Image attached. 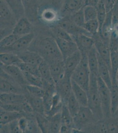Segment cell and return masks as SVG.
Returning a JSON list of instances; mask_svg holds the SVG:
<instances>
[{"label":"cell","mask_w":118,"mask_h":133,"mask_svg":"<svg viewBox=\"0 0 118 133\" xmlns=\"http://www.w3.org/2000/svg\"><path fill=\"white\" fill-rule=\"evenodd\" d=\"M28 50L36 51L49 64L64 61L55 38L51 36L35 38Z\"/></svg>","instance_id":"cell-1"},{"label":"cell","mask_w":118,"mask_h":133,"mask_svg":"<svg viewBox=\"0 0 118 133\" xmlns=\"http://www.w3.org/2000/svg\"><path fill=\"white\" fill-rule=\"evenodd\" d=\"M87 92L88 107L92 110L96 119L98 121L104 119L100 98L99 93L97 78L90 75V86Z\"/></svg>","instance_id":"cell-2"},{"label":"cell","mask_w":118,"mask_h":133,"mask_svg":"<svg viewBox=\"0 0 118 133\" xmlns=\"http://www.w3.org/2000/svg\"><path fill=\"white\" fill-rule=\"evenodd\" d=\"M1 39L12 33L17 20L5 0L0 1Z\"/></svg>","instance_id":"cell-3"},{"label":"cell","mask_w":118,"mask_h":133,"mask_svg":"<svg viewBox=\"0 0 118 133\" xmlns=\"http://www.w3.org/2000/svg\"><path fill=\"white\" fill-rule=\"evenodd\" d=\"M82 57L79 65L71 76V79L87 91L90 86V71L89 67L87 54L82 53Z\"/></svg>","instance_id":"cell-4"},{"label":"cell","mask_w":118,"mask_h":133,"mask_svg":"<svg viewBox=\"0 0 118 133\" xmlns=\"http://www.w3.org/2000/svg\"><path fill=\"white\" fill-rule=\"evenodd\" d=\"M97 121L88 107H81L78 114L73 118V132H84L90 125Z\"/></svg>","instance_id":"cell-5"},{"label":"cell","mask_w":118,"mask_h":133,"mask_svg":"<svg viewBox=\"0 0 118 133\" xmlns=\"http://www.w3.org/2000/svg\"><path fill=\"white\" fill-rule=\"evenodd\" d=\"M97 84L104 118L112 117L111 90L100 77L97 78Z\"/></svg>","instance_id":"cell-6"},{"label":"cell","mask_w":118,"mask_h":133,"mask_svg":"<svg viewBox=\"0 0 118 133\" xmlns=\"http://www.w3.org/2000/svg\"><path fill=\"white\" fill-rule=\"evenodd\" d=\"M62 17L60 11L54 7L49 6L39 7L38 20L47 24L49 27L57 25Z\"/></svg>","instance_id":"cell-7"},{"label":"cell","mask_w":118,"mask_h":133,"mask_svg":"<svg viewBox=\"0 0 118 133\" xmlns=\"http://www.w3.org/2000/svg\"><path fill=\"white\" fill-rule=\"evenodd\" d=\"M2 93L25 94L26 90L1 69V93Z\"/></svg>","instance_id":"cell-8"},{"label":"cell","mask_w":118,"mask_h":133,"mask_svg":"<svg viewBox=\"0 0 118 133\" xmlns=\"http://www.w3.org/2000/svg\"><path fill=\"white\" fill-rule=\"evenodd\" d=\"M35 32L20 36L10 47L1 49V53L12 52L18 54L28 50L30 46L35 38Z\"/></svg>","instance_id":"cell-9"},{"label":"cell","mask_w":118,"mask_h":133,"mask_svg":"<svg viewBox=\"0 0 118 133\" xmlns=\"http://www.w3.org/2000/svg\"><path fill=\"white\" fill-rule=\"evenodd\" d=\"M57 25L59 26L64 30L66 31L72 37V38L80 34H85L92 37L83 28L80 27L75 24L68 16L62 17Z\"/></svg>","instance_id":"cell-10"},{"label":"cell","mask_w":118,"mask_h":133,"mask_svg":"<svg viewBox=\"0 0 118 133\" xmlns=\"http://www.w3.org/2000/svg\"><path fill=\"white\" fill-rule=\"evenodd\" d=\"M93 38L94 39V46L97 53L106 63L111 71V52L109 44L101 39L98 33L94 35Z\"/></svg>","instance_id":"cell-11"},{"label":"cell","mask_w":118,"mask_h":133,"mask_svg":"<svg viewBox=\"0 0 118 133\" xmlns=\"http://www.w3.org/2000/svg\"><path fill=\"white\" fill-rule=\"evenodd\" d=\"M1 69L12 77L22 88H25L26 86L28 85L23 73L18 66H5L1 64Z\"/></svg>","instance_id":"cell-12"},{"label":"cell","mask_w":118,"mask_h":133,"mask_svg":"<svg viewBox=\"0 0 118 133\" xmlns=\"http://www.w3.org/2000/svg\"><path fill=\"white\" fill-rule=\"evenodd\" d=\"M25 11V15L32 23L38 20V0H22Z\"/></svg>","instance_id":"cell-13"},{"label":"cell","mask_w":118,"mask_h":133,"mask_svg":"<svg viewBox=\"0 0 118 133\" xmlns=\"http://www.w3.org/2000/svg\"><path fill=\"white\" fill-rule=\"evenodd\" d=\"M56 84L57 92L61 98L64 104H66L72 93L71 78L65 76L62 79Z\"/></svg>","instance_id":"cell-14"},{"label":"cell","mask_w":118,"mask_h":133,"mask_svg":"<svg viewBox=\"0 0 118 133\" xmlns=\"http://www.w3.org/2000/svg\"><path fill=\"white\" fill-rule=\"evenodd\" d=\"M34 29L33 23L25 16L17 21L12 33L18 36H23L33 32Z\"/></svg>","instance_id":"cell-15"},{"label":"cell","mask_w":118,"mask_h":133,"mask_svg":"<svg viewBox=\"0 0 118 133\" xmlns=\"http://www.w3.org/2000/svg\"><path fill=\"white\" fill-rule=\"evenodd\" d=\"M82 57V54L79 50L68 56L64 61L65 76L71 78L72 73L79 65Z\"/></svg>","instance_id":"cell-16"},{"label":"cell","mask_w":118,"mask_h":133,"mask_svg":"<svg viewBox=\"0 0 118 133\" xmlns=\"http://www.w3.org/2000/svg\"><path fill=\"white\" fill-rule=\"evenodd\" d=\"M84 6V0H64L60 10L61 15L62 17L70 16Z\"/></svg>","instance_id":"cell-17"},{"label":"cell","mask_w":118,"mask_h":133,"mask_svg":"<svg viewBox=\"0 0 118 133\" xmlns=\"http://www.w3.org/2000/svg\"><path fill=\"white\" fill-rule=\"evenodd\" d=\"M113 31V22L112 11L108 12L105 22L99 30L98 34L101 39L109 44V39Z\"/></svg>","instance_id":"cell-18"},{"label":"cell","mask_w":118,"mask_h":133,"mask_svg":"<svg viewBox=\"0 0 118 133\" xmlns=\"http://www.w3.org/2000/svg\"><path fill=\"white\" fill-rule=\"evenodd\" d=\"M54 38L62 55L64 61L78 50V46L75 41H68L59 38Z\"/></svg>","instance_id":"cell-19"},{"label":"cell","mask_w":118,"mask_h":133,"mask_svg":"<svg viewBox=\"0 0 118 133\" xmlns=\"http://www.w3.org/2000/svg\"><path fill=\"white\" fill-rule=\"evenodd\" d=\"M73 39L81 53H88L94 46V39L92 36L80 34L74 37Z\"/></svg>","instance_id":"cell-20"},{"label":"cell","mask_w":118,"mask_h":133,"mask_svg":"<svg viewBox=\"0 0 118 133\" xmlns=\"http://www.w3.org/2000/svg\"><path fill=\"white\" fill-rule=\"evenodd\" d=\"M97 57L98 61L99 77H100L110 89L112 87V79L110 70L106 63L101 59L98 53Z\"/></svg>","instance_id":"cell-21"},{"label":"cell","mask_w":118,"mask_h":133,"mask_svg":"<svg viewBox=\"0 0 118 133\" xmlns=\"http://www.w3.org/2000/svg\"><path fill=\"white\" fill-rule=\"evenodd\" d=\"M22 62L38 66L44 59L36 51L27 50L17 54Z\"/></svg>","instance_id":"cell-22"},{"label":"cell","mask_w":118,"mask_h":133,"mask_svg":"<svg viewBox=\"0 0 118 133\" xmlns=\"http://www.w3.org/2000/svg\"><path fill=\"white\" fill-rule=\"evenodd\" d=\"M1 103L4 104H22L27 100L25 94L14 93H1Z\"/></svg>","instance_id":"cell-23"},{"label":"cell","mask_w":118,"mask_h":133,"mask_svg":"<svg viewBox=\"0 0 118 133\" xmlns=\"http://www.w3.org/2000/svg\"><path fill=\"white\" fill-rule=\"evenodd\" d=\"M72 91L81 107H88V99L86 91L72 80Z\"/></svg>","instance_id":"cell-24"},{"label":"cell","mask_w":118,"mask_h":133,"mask_svg":"<svg viewBox=\"0 0 118 133\" xmlns=\"http://www.w3.org/2000/svg\"><path fill=\"white\" fill-rule=\"evenodd\" d=\"M49 64L52 78L56 84L65 76L64 61H59Z\"/></svg>","instance_id":"cell-25"},{"label":"cell","mask_w":118,"mask_h":133,"mask_svg":"<svg viewBox=\"0 0 118 133\" xmlns=\"http://www.w3.org/2000/svg\"><path fill=\"white\" fill-rule=\"evenodd\" d=\"M90 74L98 78L99 76L98 61L97 51L95 46L87 53Z\"/></svg>","instance_id":"cell-26"},{"label":"cell","mask_w":118,"mask_h":133,"mask_svg":"<svg viewBox=\"0 0 118 133\" xmlns=\"http://www.w3.org/2000/svg\"><path fill=\"white\" fill-rule=\"evenodd\" d=\"M25 95L27 101L30 105L35 113L45 115V111L44 105L43 98L31 96L27 93V91Z\"/></svg>","instance_id":"cell-27"},{"label":"cell","mask_w":118,"mask_h":133,"mask_svg":"<svg viewBox=\"0 0 118 133\" xmlns=\"http://www.w3.org/2000/svg\"><path fill=\"white\" fill-rule=\"evenodd\" d=\"M22 116L24 115L20 112L7 111L1 108L0 123L1 125H5L18 120Z\"/></svg>","instance_id":"cell-28"},{"label":"cell","mask_w":118,"mask_h":133,"mask_svg":"<svg viewBox=\"0 0 118 133\" xmlns=\"http://www.w3.org/2000/svg\"><path fill=\"white\" fill-rule=\"evenodd\" d=\"M12 9L18 21L22 17H25V11L22 0H5Z\"/></svg>","instance_id":"cell-29"},{"label":"cell","mask_w":118,"mask_h":133,"mask_svg":"<svg viewBox=\"0 0 118 133\" xmlns=\"http://www.w3.org/2000/svg\"><path fill=\"white\" fill-rule=\"evenodd\" d=\"M0 60L1 64L5 66H17L20 62H22L18 55L12 52L1 53Z\"/></svg>","instance_id":"cell-30"},{"label":"cell","mask_w":118,"mask_h":133,"mask_svg":"<svg viewBox=\"0 0 118 133\" xmlns=\"http://www.w3.org/2000/svg\"><path fill=\"white\" fill-rule=\"evenodd\" d=\"M61 112L50 117H47L49 120L48 133H60L62 125Z\"/></svg>","instance_id":"cell-31"},{"label":"cell","mask_w":118,"mask_h":133,"mask_svg":"<svg viewBox=\"0 0 118 133\" xmlns=\"http://www.w3.org/2000/svg\"><path fill=\"white\" fill-rule=\"evenodd\" d=\"M49 31L50 34L54 38H59L68 41H74L72 37L69 33L57 25L49 27Z\"/></svg>","instance_id":"cell-32"},{"label":"cell","mask_w":118,"mask_h":133,"mask_svg":"<svg viewBox=\"0 0 118 133\" xmlns=\"http://www.w3.org/2000/svg\"><path fill=\"white\" fill-rule=\"evenodd\" d=\"M38 68L41 77L43 81L49 83H55L51 74L50 65L48 62L44 60L39 65Z\"/></svg>","instance_id":"cell-33"},{"label":"cell","mask_w":118,"mask_h":133,"mask_svg":"<svg viewBox=\"0 0 118 133\" xmlns=\"http://www.w3.org/2000/svg\"><path fill=\"white\" fill-rule=\"evenodd\" d=\"M66 104L67 109L73 118L78 114L81 107V105L75 98L73 93H72V95L67 100Z\"/></svg>","instance_id":"cell-34"},{"label":"cell","mask_w":118,"mask_h":133,"mask_svg":"<svg viewBox=\"0 0 118 133\" xmlns=\"http://www.w3.org/2000/svg\"><path fill=\"white\" fill-rule=\"evenodd\" d=\"M111 74L112 84L117 83L118 71V54L116 51H111Z\"/></svg>","instance_id":"cell-35"},{"label":"cell","mask_w":118,"mask_h":133,"mask_svg":"<svg viewBox=\"0 0 118 133\" xmlns=\"http://www.w3.org/2000/svg\"><path fill=\"white\" fill-rule=\"evenodd\" d=\"M62 125H65L73 130V118L70 115L66 104H64L61 110Z\"/></svg>","instance_id":"cell-36"},{"label":"cell","mask_w":118,"mask_h":133,"mask_svg":"<svg viewBox=\"0 0 118 133\" xmlns=\"http://www.w3.org/2000/svg\"><path fill=\"white\" fill-rule=\"evenodd\" d=\"M19 120V119H18ZM18 120L12 121L5 125H1V132L2 133H22Z\"/></svg>","instance_id":"cell-37"},{"label":"cell","mask_w":118,"mask_h":133,"mask_svg":"<svg viewBox=\"0 0 118 133\" xmlns=\"http://www.w3.org/2000/svg\"><path fill=\"white\" fill-rule=\"evenodd\" d=\"M17 66H18L23 72L29 73L35 76L41 77L38 66L23 62H20Z\"/></svg>","instance_id":"cell-38"},{"label":"cell","mask_w":118,"mask_h":133,"mask_svg":"<svg viewBox=\"0 0 118 133\" xmlns=\"http://www.w3.org/2000/svg\"><path fill=\"white\" fill-rule=\"evenodd\" d=\"M68 17L75 24L80 27H83L85 23V19L84 14L83 8L79 9V10L77 11Z\"/></svg>","instance_id":"cell-39"},{"label":"cell","mask_w":118,"mask_h":133,"mask_svg":"<svg viewBox=\"0 0 118 133\" xmlns=\"http://www.w3.org/2000/svg\"><path fill=\"white\" fill-rule=\"evenodd\" d=\"M23 73L28 84L36 86L43 88V80L41 77L26 72Z\"/></svg>","instance_id":"cell-40"},{"label":"cell","mask_w":118,"mask_h":133,"mask_svg":"<svg viewBox=\"0 0 118 133\" xmlns=\"http://www.w3.org/2000/svg\"><path fill=\"white\" fill-rule=\"evenodd\" d=\"M83 28L93 37L98 33L100 26L98 21L96 19L85 22Z\"/></svg>","instance_id":"cell-41"},{"label":"cell","mask_w":118,"mask_h":133,"mask_svg":"<svg viewBox=\"0 0 118 133\" xmlns=\"http://www.w3.org/2000/svg\"><path fill=\"white\" fill-rule=\"evenodd\" d=\"M111 94L112 116L115 113L118 106V85L117 83L112 84L110 89Z\"/></svg>","instance_id":"cell-42"},{"label":"cell","mask_w":118,"mask_h":133,"mask_svg":"<svg viewBox=\"0 0 118 133\" xmlns=\"http://www.w3.org/2000/svg\"><path fill=\"white\" fill-rule=\"evenodd\" d=\"M28 94L34 97L43 98L45 94V90L39 87L28 84L25 87Z\"/></svg>","instance_id":"cell-43"},{"label":"cell","mask_w":118,"mask_h":133,"mask_svg":"<svg viewBox=\"0 0 118 133\" xmlns=\"http://www.w3.org/2000/svg\"><path fill=\"white\" fill-rule=\"evenodd\" d=\"M20 36L15 35L13 33H12L4 38L1 39L0 41V47L1 49H5L12 45L17 40L20 38Z\"/></svg>","instance_id":"cell-44"},{"label":"cell","mask_w":118,"mask_h":133,"mask_svg":"<svg viewBox=\"0 0 118 133\" xmlns=\"http://www.w3.org/2000/svg\"><path fill=\"white\" fill-rule=\"evenodd\" d=\"M96 9L97 10V20L99 24L100 30L105 22L108 12L104 5L100 2L96 7Z\"/></svg>","instance_id":"cell-45"},{"label":"cell","mask_w":118,"mask_h":133,"mask_svg":"<svg viewBox=\"0 0 118 133\" xmlns=\"http://www.w3.org/2000/svg\"><path fill=\"white\" fill-rule=\"evenodd\" d=\"M83 12L85 22L97 19V10L96 7L90 6H85Z\"/></svg>","instance_id":"cell-46"},{"label":"cell","mask_w":118,"mask_h":133,"mask_svg":"<svg viewBox=\"0 0 118 133\" xmlns=\"http://www.w3.org/2000/svg\"><path fill=\"white\" fill-rule=\"evenodd\" d=\"M64 0H39V6H49L60 11Z\"/></svg>","instance_id":"cell-47"},{"label":"cell","mask_w":118,"mask_h":133,"mask_svg":"<svg viewBox=\"0 0 118 133\" xmlns=\"http://www.w3.org/2000/svg\"><path fill=\"white\" fill-rule=\"evenodd\" d=\"M22 103V104H4V103H1V108L7 111L20 112L22 113L24 115V112L23 110Z\"/></svg>","instance_id":"cell-48"},{"label":"cell","mask_w":118,"mask_h":133,"mask_svg":"<svg viewBox=\"0 0 118 133\" xmlns=\"http://www.w3.org/2000/svg\"><path fill=\"white\" fill-rule=\"evenodd\" d=\"M109 46L111 51H118V36L113 31L109 39Z\"/></svg>","instance_id":"cell-49"},{"label":"cell","mask_w":118,"mask_h":133,"mask_svg":"<svg viewBox=\"0 0 118 133\" xmlns=\"http://www.w3.org/2000/svg\"><path fill=\"white\" fill-rule=\"evenodd\" d=\"M52 98L53 96L50 95L45 92V94L43 97L44 105L45 111V115L51 110L52 106Z\"/></svg>","instance_id":"cell-50"},{"label":"cell","mask_w":118,"mask_h":133,"mask_svg":"<svg viewBox=\"0 0 118 133\" xmlns=\"http://www.w3.org/2000/svg\"><path fill=\"white\" fill-rule=\"evenodd\" d=\"M18 122L22 133H26L28 123V118L25 116L22 117L20 119H19Z\"/></svg>","instance_id":"cell-51"},{"label":"cell","mask_w":118,"mask_h":133,"mask_svg":"<svg viewBox=\"0 0 118 133\" xmlns=\"http://www.w3.org/2000/svg\"><path fill=\"white\" fill-rule=\"evenodd\" d=\"M113 24L118 22V0H115L112 9Z\"/></svg>","instance_id":"cell-52"},{"label":"cell","mask_w":118,"mask_h":133,"mask_svg":"<svg viewBox=\"0 0 118 133\" xmlns=\"http://www.w3.org/2000/svg\"><path fill=\"white\" fill-rule=\"evenodd\" d=\"M100 2L104 5L108 12L112 10L115 3L114 0H100Z\"/></svg>","instance_id":"cell-53"},{"label":"cell","mask_w":118,"mask_h":133,"mask_svg":"<svg viewBox=\"0 0 118 133\" xmlns=\"http://www.w3.org/2000/svg\"><path fill=\"white\" fill-rule=\"evenodd\" d=\"M100 2V0H84V6H93L96 8Z\"/></svg>","instance_id":"cell-54"},{"label":"cell","mask_w":118,"mask_h":133,"mask_svg":"<svg viewBox=\"0 0 118 133\" xmlns=\"http://www.w3.org/2000/svg\"><path fill=\"white\" fill-rule=\"evenodd\" d=\"M113 31L118 36V22L114 24Z\"/></svg>","instance_id":"cell-55"},{"label":"cell","mask_w":118,"mask_h":133,"mask_svg":"<svg viewBox=\"0 0 118 133\" xmlns=\"http://www.w3.org/2000/svg\"><path fill=\"white\" fill-rule=\"evenodd\" d=\"M112 117H118V106L115 113L112 115Z\"/></svg>","instance_id":"cell-56"},{"label":"cell","mask_w":118,"mask_h":133,"mask_svg":"<svg viewBox=\"0 0 118 133\" xmlns=\"http://www.w3.org/2000/svg\"><path fill=\"white\" fill-rule=\"evenodd\" d=\"M117 84L118 85V71L117 75Z\"/></svg>","instance_id":"cell-57"},{"label":"cell","mask_w":118,"mask_h":133,"mask_svg":"<svg viewBox=\"0 0 118 133\" xmlns=\"http://www.w3.org/2000/svg\"><path fill=\"white\" fill-rule=\"evenodd\" d=\"M117 52H118V51H117Z\"/></svg>","instance_id":"cell-58"},{"label":"cell","mask_w":118,"mask_h":133,"mask_svg":"<svg viewBox=\"0 0 118 133\" xmlns=\"http://www.w3.org/2000/svg\"><path fill=\"white\" fill-rule=\"evenodd\" d=\"M38 1H39V0H38Z\"/></svg>","instance_id":"cell-59"}]
</instances>
